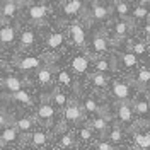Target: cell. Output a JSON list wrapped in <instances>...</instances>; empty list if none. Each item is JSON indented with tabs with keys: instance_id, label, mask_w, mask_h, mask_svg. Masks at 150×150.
Masks as SVG:
<instances>
[{
	"instance_id": "29",
	"label": "cell",
	"mask_w": 150,
	"mask_h": 150,
	"mask_svg": "<svg viewBox=\"0 0 150 150\" xmlns=\"http://www.w3.org/2000/svg\"><path fill=\"white\" fill-rule=\"evenodd\" d=\"M109 140L114 142V143H120V142L123 140V133H121V130H120V128H114V130L109 133Z\"/></svg>"
},
{
	"instance_id": "14",
	"label": "cell",
	"mask_w": 150,
	"mask_h": 150,
	"mask_svg": "<svg viewBox=\"0 0 150 150\" xmlns=\"http://www.w3.org/2000/svg\"><path fill=\"white\" fill-rule=\"evenodd\" d=\"M10 99L12 101H19V103H22V104H33V99H31V96H29L26 91H21V92H14V94H10Z\"/></svg>"
},
{
	"instance_id": "37",
	"label": "cell",
	"mask_w": 150,
	"mask_h": 150,
	"mask_svg": "<svg viewBox=\"0 0 150 150\" xmlns=\"http://www.w3.org/2000/svg\"><path fill=\"white\" fill-rule=\"evenodd\" d=\"M79 135H80V138H82V140H89V138L92 137V133H91V130H89L87 126H85V128H80Z\"/></svg>"
},
{
	"instance_id": "9",
	"label": "cell",
	"mask_w": 150,
	"mask_h": 150,
	"mask_svg": "<svg viewBox=\"0 0 150 150\" xmlns=\"http://www.w3.org/2000/svg\"><path fill=\"white\" fill-rule=\"evenodd\" d=\"M80 9H82V2L80 0H70V2H67L65 5H63V12H65L67 16H74Z\"/></svg>"
},
{
	"instance_id": "43",
	"label": "cell",
	"mask_w": 150,
	"mask_h": 150,
	"mask_svg": "<svg viewBox=\"0 0 150 150\" xmlns=\"http://www.w3.org/2000/svg\"><path fill=\"white\" fill-rule=\"evenodd\" d=\"M106 2H108V4H112V2H114V0H106Z\"/></svg>"
},
{
	"instance_id": "10",
	"label": "cell",
	"mask_w": 150,
	"mask_h": 150,
	"mask_svg": "<svg viewBox=\"0 0 150 150\" xmlns=\"http://www.w3.org/2000/svg\"><path fill=\"white\" fill-rule=\"evenodd\" d=\"M29 16H31V19L33 21H41V19L46 16V7L45 5H33L31 9H29Z\"/></svg>"
},
{
	"instance_id": "5",
	"label": "cell",
	"mask_w": 150,
	"mask_h": 150,
	"mask_svg": "<svg viewBox=\"0 0 150 150\" xmlns=\"http://www.w3.org/2000/svg\"><path fill=\"white\" fill-rule=\"evenodd\" d=\"M91 7H92V16H94L96 19H99V21L108 19V16H109V10L106 9L104 5H101L97 0H94L92 4H91Z\"/></svg>"
},
{
	"instance_id": "20",
	"label": "cell",
	"mask_w": 150,
	"mask_h": 150,
	"mask_svg": "<svg viewBox=\"0 0 150 150\" xmlns=\"http://www.w3.org/2000/svg\"><path fill=\"white\" fill-rule=\"evenodd\" d=\"M135 142H137V145L142 147V149H149V147H150V135H142V133H137V135H135Z\"/></svg>"
},
{
	"instance_id": "46",
	"label": "cell",
	"mask_w": 150,
	"mask_h": 150,
	"mask_svg": "<svg viewBox=\"0 0 150 150\" xmlns=\"http://www.w3.org/2000/svg\"><path fill=\"white\" fill-rule=\"evenodd\" d=\"M0 108H2V101H0Z\"/></svg>"
},
{
	"instance_id": "44",
	"label": "cell",
	"mask_w": 150,
	"mask_h": 150,
	"mask_svg": "<svg viewBox=\"0 0 150 150\" xmlns=\"http://www.w3.org/2000/svg\"><path fill=\"white\" fill-rule=\"evenodd\" d=\"M0 2H2V4H5V2H9V0H0Z\"/></svg>"
},
{
	"instance_id": "12",
	"label": "cell",
	"mask_w": 150,
	"mask_h": 150,
	"mask_svg": "<svg viewBox=\"0 0 150 150\" xmlns=\"http://www.w3.org/2000/svg\"><path fill=\"white\" fill-rule=\"evenodd\" d=\"M33 120L31 118H19L17 121H16V125H14V128L19 131H29L33 130Z\"/></svg>"
},
{
	"instance_id": "34",
	"label": "cell",
	"mask_w": 150,
	"mask_h": 150,
	"mask_svg": "<svg viewBox=\"0 0 150 150\" xmlns=\"http://www.w3.org/2000/svg\"><path fill=\"white\" fill-rule=\"evenodd\" d=\"M72 135H65V137H62L60 138V145L62 147H65V149H70V145H72Z\"/></svg>"
},
{
	"instance_id": "2",
	"label": "cell",
	"mask_w": 150,
	"mask_h": 150,
	"mask_svg": "<svg viewBox=\"0 0 150 150\" xmlns=\"http://www.w3.org/2000/svg\"><path fill=\"white\" fill-rule=\"evenodd\" d=\"M16 140H17V130L14 126H9L0 135V147H5L7 143H14Z\"/></svg>"
},
{
	"instance_id": "41",
	"label": "cell",
	"mask_w": 150,
	"mask_h": 150,
	"mask_svg": "<svg viewBox=\"0 0 150 150\" xmlns=\"http://www.w3.org/2000/svg\"><path fill=\"white\" fill-rule=\"evenodd\" d=\"M145 31H147V34L150 36V24H147V26H145Z\"/></svg>"
},
{
	"instance_id": "24",
	"label": "cell",
	"mask_w": 150,
	"mask_h": 150,
	"mask_svg": "<svg viewBox=\"0 0 150 150\" xmlns=\"http://www.w3.org/2000/svg\"><path fill=\"white\" fill-rule=\"evenodd\" d=\"M121 60H123V63H125L126 67H135L137 65V56L131 55V53H123Z\"/></svg>"
},
{
	"instance_id": "11",
	"label": "cell",
	"mask_w": 150,
	"mask_h": 150,
	"mask_svg": "<svg viewBox=\"0 0 150 150\" xmlns=\"http://www.w3.org/2000/svg\"><path fill=\"white\" fill-rule=\"evenodd\" d=\"M17 65H19V68H22V70H31V68H38V67H39V60L34 58V56H28V58L21 60Z\"/></svg>"
},
{
	"instance_id": "8",
	"label": "cell",
	"mask_w": 150,
	"mask_h": 150,
	"mask_svg": "<svg viewBox=\"0 0 150 150\" xmlns=\"http://www.w3.org/2000/svg\"><path fill=\"white\" fill-rule=\"evenodd\" d=\"M70 34H72V39H74V43H77V45H84L85 34H84V29L80 28V26L74 24V26L70 28Z\"/></svg>"
},
{
	"instance_id": "6",
	"label": "cell",
	"mask_w": 150,
	"mask_h": 150,
	"mask_svg": "<svg viewBox=\"0 0 150 150\" xmlns=\"http://www.w3.org/2000/svg\"><path fill=\"white\" fill-rule=\"evenodd\" d=\"M87 67H89V60L85 56H75L74 60H72V68H74V72H77V74L87 72Z\"/></svg>"
},
{
	"instance_id": "17",
	"label": "cell",
	"mask_w": 150,
	"mask_h": 150,
	"mask_svg": "<svg viewBox=\"0 0 150 150\" xmlns=\"http://www.w3.org/2000/svg\"><path fill=\"white\" fill-rule=\"evenodd\" d=\"M48 140L46 133H43V131H34L33 133V137H31V142H33V145H36V147H41V145H45Z\"/></svg>"
},
{
	"instance_id": "22",
	"label": "cell",
	"mask_w": 150,
	"mask_h": 150,
	"mask_svg": "<svg viewBox=\"0 0 150 150\" xmlns=\"http://www.w3.org/2000/svg\"><path fill=\"white\" fill-rule=\"evenodd\" d=\"M92 46L96 51H106L108 50V43H106V39L104 38H94V41H92Z\"/></svg>"
},
{
	"instance_id": "4",
	"label": "cell",
	"mask_w": 150,
	"mask_h": 150,
	"mask_svg": "<svg viewBox=\"0 0 150 150\" xmlns=\"http://www.w3.org/2000/svg\"><path fill=\"white\" fill-rule=\"evenodd\" d=\"M53 114H55V109H53V106H50V104H43V106L38 109V116H39V120H43L46 125L51 123Z\"/></svg>"
},
{
	"instance_id": "33",
	"label": "cell",
	"mask_w": 150,
	"mask_h": 150,
	"mask_svg": "<svg viewBox=\"0 0 150 150\" xmlns=\"http://www.w3.org/2000/svg\"><path fill=\"white\" fill-rule=\"evenodd\" d=\"M96 68L103 74V72H106V70H109V68H111V65H109L106 60H101V62H97V63H96Z\"/></svg>"
},
{
	"instance_id": "31",
	"label": "cell",
	"mask_w": 150,
	"mask_h": 150,
	"mask_svg": "<svg viewBox=\"0 0 150 150\" xmlns=\"http://www.w3.org/2000/svg\"><path fill=\"white\" fill-rule=\"evenodd\" d=\"M133 16H135V19H145V17H149V12H147L145 7H138V9H135Z\"/></svg>"
},
{
	"instance_id": "19",
	"label": "cell",
	"mask_w": 150,
	"mask_h": 150,
	"mask_svg": "<svg viewBox=\"0 0 150 150\" xmlns=\"http://www.w3.org/2000/svg\"><path fill=\"white\" fill-rule=\"evenodd\" d=\"M14 12H16V2H14V0L5 2L4 7H2V16H4V17H12Z\"/></svg>"
},
{
	"instance_id": "30",
	"label": "cell",
	"mask_w": 150,
	"mask_h": 150,
	"mask_svg": "<svg viewBox=\"0 0 150 150\" xmlns=\"http://www.w3.org/2000/svg\"><path fill=\"white\" fill-rule=\"evenodd\" d=\"M85 111L87 112H97L99 111V108H97V104L94 99H87L85 101Z\"/></svg>"
},
{
	"instance_id": "45",
	"label": "cell",
	"mask_w": 150,
	"mask_h": 150,
	"mask_svg": "<svg viewBox=\"0 0 150 150\" xmlns=\"http://www.w3.org/2000/svg\"><path fill=\"white\" fill-rule=\"evenodd\" d=\"M65 150H74V149H72V147H70V149H65Z\"/></svg>"
},
{
	"instance_id": "16",
	"label": "cell",
	"mask_w": 150,
	"mask_h": 150,
	"mask_svg": "<svg viewBox=\"0 0 150 150\" xmlns=\"http://www.w3.org/2000/svg\"><path fill=\"white\" fill-rule=\"evenodd\" d=\"M34 33L33 31H24L22 34H21V46L22 48H28V46H31L33 43H34Z\"/></svg>"
},
{
	"instance_id": "40",
	"label": "cell",
	"mask_w": 150,
	"mask_h": 150,
	"mask_svg": "<svg viewBox=\"0 0 150 150\" xmlns=\"http://www.w3.org/2000/svg\"><path fill=\"white\" fill-rule=\"evenodd\" d=\"M7 125V116L5 114H0V128H4Z\"/></svg>"
},
{
	"instance_id": "23",
	"label": "cell",
	"mask_w": 150,
	"mask_h": 150,
	"mask_svg": "<svg viewBox=\"0 0 150 150\" xmlns=\"http://www.w3.org/2000/svg\"><path fill=\"white\" fill-rule=\"evenodd\" d=\"M114 33H116V36H125L126 33H128V24L125 22V21H120V22H116V26H114Z\"/></svg>"
},
{
	"instance_id": "25",
	"label": "cell",
	"mask_w": 150,
	"mask_h": 150,
	"mask_svg": "<svg viewBox=\"0 0 150 150\" xmlns=\"http://www.w3.org/2000/svg\"><path fill=\"white\" fill-rule=\"evenodd\" d=\"M106 126H108V123H106V120L104 118H96L92 121V128L97 131H104L106 130Z\"/></svg>"
},
{
	"instance_id": "42",
	"label": "cell",
	"mask_w": 150,
	"mask_h": 150,
	"mask_svg": "<svg viewBox=\"0 0 150 150\" xmlns=\"http://www.w3.org/2000/svg\"><path fill=\"white\" fill-rule=\"evenodd\" d=\"M138 2H140V4H142V5H143V4H149V2H150V0H138Z\"/></svg>"
},
{
	"instance_id": "48",
	"label": "cell",
	"mask_w": 150,
	"mask_h": 150,
	"mask_svg": "<svg viewBox=\"0 0 150 150\" xmlns=\"http://www.w3.org/2000/svg\"><path fill=\"white\" fill-rule=\"evenodd\" d=\"M120 150H125V149H120Z\"/></svg>"
},
{
	"instance_id": "47",
	"label": "cell",
	"mask_w": 150,
	"mask_h": 150,
	"mask_svg": "<svg viewBox=\"0 0 150 150\" xmlns=\"http://www.w3.org/2000/svg\"><path fill=\"white\" fill-rule=\"evenodd\" d=\"M53 2H60V0H53Z\"/></svg>"
},
{
	"instance_id": "3",
	"label": "cell",
	"mask_w": 150,
	"mask_h": 150,
	"mask_svg": "<svg viewBox=\"0 0 150 150\" xmlns=\"http://www.w3.org/2000/svg\"><path fill=\"white\" fill-rule=\"evenodd\" d=\"M112 96L120 101H125L130 96V87L126 84H121V82H114L112 84Z\"/></svg>"
},
{
	"instance_id": "13",
	"label": "cell",
	"mask_w": 150,
	"mask_h": 150,
	"mask_svg": "<svg viewBox=\"0 0 150 150\" xmlns=\"http://www.w3.org/2000/svg\"><path fill=\"white\" fill-rule=\"evenodd\" d=\"M118 116H120V120L125 121V123L131 121V108L126 103H123L121 106L118 108Z\"/></svg>"
},
{
	"instance_id": "7",
	"label": "cell",
	"mask_w": 150,
	"mask_h": 150,
	"mask_svg": "<svg viewBox=\"0 0 150 150\" xmlns=\"http://www.w3.org/2000/svg\"><path fill=\"white\" fill-rule=\"evenodd\" d=\"M14 38H16V31H14V28L5 26V28L0 29V43H2V45H9V43H12Z\"/></svg>"
},
{
	"instance_id": "1",
	"label": "cell",
	"mask_w": 150,
	"mask_h": 150,
	"mask_svg": "<svg viewBox=\"0 0 150 150\" xmlns=\"http://www.w3.org/2000/svg\"><path fill=\"white\" fill-rule=\"evenodd\" d=\"M2 87L9 92H21L22 91V80H19L17 77H7L2 80Z\"/></svg>"
},
{
	"instance_id": "15",
	"label": "cell",
	"mask_w": 150,
	"mask_h": 150,
	"mask_svg": "<svg viewBox=\"0 0 150 150\" xmlns=\"http://www.w3.org/2000/svg\"><path fill=\"white\" fill-rule=\"evenodd\" d=\"M65 118H67V121H79V120H80V109H79V106H70V108H67Z\"/></svg>"
},
{
	"instance_id": "35",
	"label": "cell",
	"mask_w": 150,
	"mask_h": 150,
	"mask_svg": "<svg viewBox=\"0 0 150 150\" xmlns=\"http://www.w3.org/2000/svg\"><path fill=\"white\" fill-rule=\"evenodd\" d=\"M58 79H60L62 84H65V85L72 84V79H70V75L67 74V72H60V74H58Z\"/></svg>"
},
{
	"instance_id": "32",
	"label": "cell",
	"mask_w": 150,
	"mask_h": 150,
	"mask_svg": "<svg viewBox=\"0 0 150 150\" xmlns=\"http://www.w3.org/2000/svg\"><path fill=\"white\" fill-rule=\"evenodd\" d=\"M150 80V70H142L138 72V82L140 84H147Z\"/></svg>"
},
{
	"instance_id": "21",
	"label": "cell",
	"mask_w": 150,
	"mask_h": 150,
	"mask_svg": "<svg viewBox=\"0 0 150 150\" xmlns=\"http://www.w3.org/2000/svg\"><path fill=\"white\" fill-rule=\"evenodd\" d=\"M50 79H51V72H50V68H39V70H38V80H39L43 85L48 84Z\"/></svg>"
},
{
	"instance_id": "27",
	"label": "cell",
	"mask_w": 150,
	"mask_h": 150,
	"mask_svg": "<svg viewBox=\"0 0 150 150\" xmlns=\"http://www.w3.org/2000/svg\"><path fill=\"white\" fill-rule=\"evenodd\" d=\"M92 80H94V85L96 87H104L106 85V77H104V74H94L92 75Z\"/></svg>"
},
{
	"instance_id": "26",
	"label": "cell",
	"mask_w": 150,
	"mask_h": 150,
	"mask_svg": "<svg viewBox=\"0 0 150 150\" xmlns=\"http://www.w3.org/2000/svg\"><path fill=\"white\" fill-rule=\"evenodd\" d=\"M116 10H118V14H120L121 19L128 17V5H126L125 2H118V4H116Z\"/></svg>"
},
{
	"instance_id": "36",
	"label": "cell",
	"mask_w": 150,
	"mask_h": 150,
	"mask_svg": "<svg viewBox=\"0 0 150 150\" xmlns=\"http://www.w3.org/2000/svg\"><path fill=\"white\" fill-rule=\"evenodd\" d=\"M53 99H55V103L58 104V106H63V104L67 103V96L65 94H62V92H56Z\"/></svg>"
},
{
	"instance_id": "28",
	"label": "cell",
	"mask_w": 150,
	"mask_h": 150,
	"mask_svg": "<svg viewBox=\"0 0 150 150\" xmlns=\"http://www.w3.org/2000/svg\"><path fill=\"white\" fill-rule=\"evenodd\" d=\"M149 111H150V108H149V103L147 101H138L137 103V112L138 114H149Z\"/></svg>"
},
{
	"instance_id": "38",
	"label": "cell",
	"mask_w": 150,
	"mask_h": 150,
	"mask_svg": "<svg viewBox=\"0 0 150 150\" xmlns=\"http://www.w3.org/2000/svg\"><path fill=\"white\" fill-rule=\"evenodd\" d=\"M133 51H135V53H138V55H142V53H145V51H147V46H145L143 43H135V45H133Z\"/></svg>"
},
{
	"instance_id": "18",
	"label": "cell",
	"mask_w": 150,
	"mask_h": 150,
	"mask_svg": "<svg viewBox=\"0 0 150 150\" xmlns=\"http://www.w3.org/2000/svg\"><path fill=\"white\" fill-rule=\"evenodd\" d=\"M62 41H63V34H62V33H53L51 36L48 38L46 45L50 48H58L60 45H62Z\"/></svg>"
},
{
	"instance_id": "39",
	"label": "cell",
	"mask_w": 150,
	"mask_h": 150,
	"mask_svg": "<svg viewBox=\"0 0 150 150\" xmlns=\"http://www.w3.org/2000/svg\"><path fill=\"white\" fill-rule=\"evenodd\" d=\"M97 150H114V149H112L108 142H101V143L97 145Z\"/></svg>"
}]
</instances>
